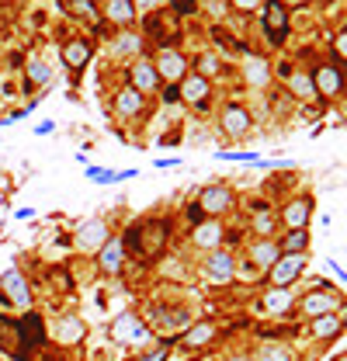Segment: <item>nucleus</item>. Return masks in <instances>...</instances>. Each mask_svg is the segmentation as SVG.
Segmentation results:
<instances>
[{"label": "nucleus", "mask_w": 347, "mask_h": 361, "mask_svg": "<svg viewBox=\"0 0 347 361\" xmlns=\"http://www.w3.org/2000/svg\"><path fill=\"white\" fill-rule=\"evenodd\" d=\"M139 24H143V38H146V42H153L157 49H160V45H177V42H180V35H184L180 17H174L167 7L150 10Z\"/></svg>", "instance_id": "1"}, {"label": "nucleus", "mask_w": 347, "mask_h": 361, "mask_svg": "<svg viewBox=\"0 0 347 361\" xmlns=\"http://www.w3.org/2000/svg\"><path fill=\"white\" fill-rule=\"evenodd\" d=\"M260 31L267 38L271 49H285L288 45V35H292V14L278 3V0H264L260 3Z\"/></svg>", "instance_id": "2"}, {"label": "nucleus", "mask_w": 347, "mask_h": 361, "mask_svg": "<svg viewBox=\"0 0 347 361\" xmlns=\"http://www.w3.org/2000/svg\"><path fill=\"white\" fill-rule=\"evenodd\" d=\"M240 80H243V87L250 90H271L274 87V59L267 52L247 49L240 56Z\"/></svg>", "instance_id": "3"}, {"label": "nucleus", "mask_w": 347, "mask_h": 361, "mask_svg": "<svg viewBox=\"0 0 347 361\" xmlns=\"http://www.w3.org/2000/svg\"><path fill=\"white\" fill-rule=\"evenodd\" d=\"M219 132L222 136H229V139H247L250 132H254V111L240 101V97H229V101H222V108H219Z\"/></svg>", "instance_id": "4"}, {"label": "nucleus", "mask_w": 347, "mask_h": 361, "mask_svg": "<svg viewBox=\"0 0 347 361\" xmlns=\"http://www.w3.org/2000/svg\"><path fill=\"white\" fill-rule=\"evenodd\" d=\"M177 97H180V104H184V108H191V111L205 115V111H212V101H215V84H212L208 77H201V73L187 70V77L177 84Z\"/></svg>", "instance_id": "5"}, {"label": "nucleus", "mask_w": 347, "mask_h": 361, "mask_svg": "<svg viewBox=\"0 0 347 361\" xmlns=\"http://www.w3.org/2000/svg\"><path fill=\"white\" fill-rule=\"evenodd\" d=\"M150 59H153V70H157L160 84H180L191 70V56L180 45H160Z\"/></svg>", "instance_id": "6"}, {"label": "nucleus", "mask_w": 347, "mask_h": 361, "mask_svg": "<svg viewBox=\"0 0 347 361\" xmlns=\"http://www.w3.org/2000/svg\"><path fill=\"white\" fill-rule=\"evenodd\" d=\"M309 77H313V87H316V97H320V104H327V101H341L344 97V66H337V63H316L313 70H309Z\"/></svg>", "instance_id": "7"}, {"label": "nucleus", "mask_w": 347, "mask_h": 361, "mask_svg": "<svg viewBox=\"0 0 347 361\" xmlns=\"http://www.w3.org/2000/svg\"><path fill=\"white\" fill-rule=\"evenodd\" d=\"M205 212V219H226L236 208V191L229 184H205L194 198Z\"/></svg>", "instance_id": "8"}, {"label": "nucleus", "mask_w": 347, "mask_h": 361, "mask_svg": "<svg viewBox=\"0 0 347 361\" xmlns=\"http://www.w3.org/2000/svg\"><path fill=\"white\" fill-rule=\"evenodd\" d=\"M146 108H150V97H143L139 90H132L129 84H122V87L111 94V108H108V115H115L118 122L132 125V122H139V118L146 115Z\"/></svg>", "instance_id": "9"}, {"label": "nucleus", "mask_w": 347, "mask_h": 361, "mask_svg": "<svg viewBox=\"0 0 347 361\" xmlns=\"http://www.w3.org/2000/svg\"><path fill=\"white\" fill-rule=\"evenodd\" d=\"M108 236H111V222H108L104 215H90V219H84V222L77 226L73 247H77L80 254H97V250L108 243Z\"/></svg>", "instance_id": "10"}, {"label": "nucleus", "mask_w": 347, "mask_h": 361, "mask_svg": "<svg viewBox=\"0 0 347 361\" xmlns=\"http://www.w3.org/2000/svg\"><path fill=\"white\" fill-rule=\"evenodd\" d=\"M14 334H17V358H28V351L45 344V323L38 313H24L21 320H14Z\"/></svg>", "instance_id": "11"}, {"label": "nucleus", "mask_w": 347, "mask_h": 361, "mask_svg": "<svg viewBox=\"0 0 347 361\" xmlns=\"http://www.w3.org/2000/svg\"><path fill=\"white\" fill-rule=\"evenodd\" d=\"M125 84H129L132 90H139L143 97H153L157 90L164 87V84H160V77H157V70H153L150 52H146V56H139V59H132V63L125 66Z\"/></svg>", "instance_id": "12"}, {"label": "nucleus", "mask_w": 347, "mask_h": 361, "mask_svg": "<svg viewBox=\"0 0 347 361\" xmlns=\"http://www.w3.org/2000/svg\"><path fill=\"white\" fill-rule=\"evenodd\" d=\"M313 208H316V201H313V194H292L285 205H281V212L274 215L285 229H309V219H313Z\"/></svg>", "instance_id": "13"}, {"label": "nucleus", "mask_w": 347, "mask_h": 361, "mask_svg": "<svg viewBox=\"0 0 347 361\" xmlns=\"http://www.w3.org/2000/svg\"><path fill=\"white\" fill-rule=\"evenodd\" d=\"M299 309H302V316H309V320L327 316V313H337V309H341V292H334L330 285H323V281H320L313 292H306V295H302Z\"/></svg>", "instance_id": "14"}, {"label": "nucleus", "mask_w": 347, "mask_h": 361, "mask_svg": "<svg viewBox=\"0 0 347 361\" xmlns=\"http://www.w3.org/2000/svg\"><path fill=\"white\" fill-rule=\"evenodd\" d=\"M94 38H87V35H73V38H66L63 42V49H59V59H63V66L70 70V73H84L87 66H90V59H94Z\"/></svg>", "instance_id": "15"}, {"label": "nucleus", "mask_w": 347, "mask_h": 361, "mask_svg": "<svg viewBox=\"0 0 347 361\" xmlns=\"http://www.w3.org/2000/svg\"><path fill=\"white\" fill-rule=\"evenodd\" d=\"M0 299L17 306V309H28L31 306V288H28V278L21 268H7L0 274Z\"/></svg>", "instance_id": "16"}, {"label": "nucleus", "mask_w": 347, "mask_h": 361, "mask_svg": "<svg viewBox=\"0 0 347 361\" xmlns=\"http://www.w3.org/2000/svg\"><path fill=\"white\" fill-rule=\"evenodd\" d=\"M146 38H143V31L139 28H125V31H111V38H108V52L115 56V59H139V56H146Z\"/></svg>", "instance_id": "17"}, {"label": "nucleus", "mask_w": 347, "mask_h": 361, "mask_svg": "<svg viewBox=\"0 0 347 361\" xmlns=\"http://www.w3.org/2000/svg\"><path fill=\"white\" fill-rule=\"evenodd\" d=\"M52 77H56L52 63L42 59V56H31V59H24V70H21V84H17V90H21V94H38L42 87L52 84Z\"/></svg>", "instance_id": "18"}, {"label": "nucleus", "mask_w": 347, "mask_h": 361, "mask_svg": "<svg viewBox=\"0 0 347 361\" xmlns=\"http://www.w3.org/2000/svg\"><path fill=\"white\" fill-rule=\"evenodd\" d=\"M201 271H205V278H208V281H215V285H229V281L236 278V257H233V250L219 247V250L205 254Z\"/></svg>", "instance_id": "19"}, {"label": "nucleus", "mask_w": 347, "mask_h": 361, "mask_svg": "<svg viewBox=\"0 0 347 361\" xmlns=\"http://www.w3.org/2000/svg\"><path fill=\"white\" fill-rule=\"evenodd\" d=\"M101 17L104 24H111V31H125L139 24V10L132 0H101Z\"/></svg>", "instance_id": "20"}, {"label": "nucleus", "mask_w": 347, "mask_h": 361, "mask_svg": "<svg viewBox=\"0 0 347 361\" xmlns=\"http://www.w3.org/2000/svg\"><path fill=\"white\" fill-rule=\"evenodd\" d=\"M306 261H309V254H281V257L267 268V281H271L274 288H288V285L306 271Z\"/></svg>", "instance_id": "21"}, {"label": "nucleus", "mask_w": 347, "mask_h": 361, "mask_svg": "<svg viewBox=\"0 0 347 361\" xmlns=\"http://www.w3.org/2000/svg\"><path fill=\"white\" fill-rule=\"evenodd\" d=\"M187 240H191L194 250L212 254V250H219V247L226 243V222H222V219H205V222H198V226L191 229Z\"/></svg>", "instance_id": "22"}, {"label": "nucleus", "mask_w": 347, "mask_h": 361, "mask_svg": "<svg viewBox=\"0 0 347 361\" xmlns=\"http://www.w3.org/2000/svg\"><path fill=\"white\" fill-rule=\"evenodd\" d=\"M171 236V219H150V222H139V243H143V257H157L164 250Z\"/></svg>", "instance_id": "23"}, {"label": "nucleus", "mask_w": 347, "mask_h": 361, "mask_svg": "<svg viewBox=\"0 0 347 361\" xmlns=\"http://www.w3.org/2000/svg\"><path fill=\"white\" fill-rule=\"evenodd\" d=\"M111 337H115L118 344H146V341H150V330H146V323H143L136 313H122V316L111 323Z\"/></svg>", "instance_id": "24"}, {"label": "nucleus", "mask_w": 347, "mask_h": 361, "mask_svg": "<svg viewBox=\"0 0 347 361\" xmlns=\"http://www.w3.org/2000/svg\"><path fill=\"white\" fill-rule=\"evenodd\" d=\"M59 3H63V10H66L73 21L87 24L90 31H104V28H108L104 17H101V0H59Z\"/></svg>", "instance_id": "25"}, {"label": "nucleus", "mask_w": 347, "mask_h": 361, "mask_svg": "<svg viewBox=\"0 0 347 361\" xmlns=\"http://www.w3.org/2000/svg\"><path fill=\"white\" fill-rule=\"evenodd\" d=\"M94 257H97V271L108 274V278H118V274L125 271V261H129L125 250H122V240H118V236H108V243H104Z\"/></svg>", "instance_id": "26"}, {"label": "nucleus", "mask_w": 347, "mask_h": 361, "mask_svg": "<svg viewBox=\"0 0 347 361\" xmlns=\"http://www.w3.org/2000/svg\"><path fill=\"white\" fill-rule=\"evenodd\" d=\"M285 90H288V97H292L295 104H320L309 70H299V66H295V70L288 73V80H285Z\"/></svg>", "instance_id": "27"}, {"label": "nucleus", "mask_w": 347, "mask_h": 361, "mask_svg": "<svg viewBox=\"0 0 347 361\" xmlns=\"http://www.w3.org/2000/svg\"><path fill=\"white\" fill-rule=\"evenodd\" d=\"M341 330H344V306H341L337 313L316 316V320H313V327H309V334H313L316 341H330V337H337Z\"/></svg>", "instance_id": "28"}, {"label": "nucleus", "mask_w": 347, "mask_h": 361, "mask_svg": "<svg viewBox=\"0 0 347 361\" xmlns=\"http://www.w3.org/2000/svg\"><path fill=\"white\" fill-rule=\"evenodd\" d=\"M278 257H281L278 240H254V243H250V257H247V261H250L257 271H267Z\"/></svg>", "instance_id": "29"}, {"label": "nucleus", "mask_w": 347, "mask_h": 361, "mask_svg": "<svg viewBox=\"0 0 347 361\" xmlns=\"http://www.w3.org/2000/svg\"><path fill=\"white\" fill-rule=\"evenodd\" d=\"M191 70L201 73V77H208V80L215 84V77H222V56H219L215 49H205V52H198V56L191 59Z\"/></svg>", "instance_id": "30"}, {"label": "nucleus", "mask_w": 347, "mask_h": 361, "mask_svg": "<svg viewBox=\"0 0 347 361\" xmlns=\"http://www.w3.org/2000/svg\"><path fill=\"white\" fill-rule=\"evenodd\" d=\"M87 327L80 316H59L56 320V341L59 344H77V341H84Z\"/></svg>", "instance_id": "31"}, {"label": "nucleus", "mask_w": 347, "mask_h": 361, "mask_svg": "<svg viewBox=\"0 0 347 361\" xmlns=\"http://www.w3.org/2000/svg\"><path fill=\"white\" fill-rule=\"evenodd\" d=\"M157 327L167 330V334L187 330V327H191V313H187V309H157Z\"/></svg>", "instance_id": "32"}, {"label": "nucleus", "mask_w": 347, "mask_h": 361, "mask_svg": "<svg viewBox=\"0 0 347 361\" xmlns=\"http://www.w3.org/2000/svg\"><path fill=\"white\" fill-rule=\"evenodd\" d=\"M281 254H309V229H285V236L278 240Z\"/></svg>", "instance_id": "33"}, {"label": "nucleus", "mask_w": 347, "mask_h": 361, "mask_svg": "<svg viewBox=\"0 0 347 361\" xmlns=\"http://www.w3.org/2000/svg\"><path fill=\"white\" fill-rule=\"evenodd\" d=\"M267 313H278V316H285L292 306H295V295L288 292V288H271L267 295H264V302H260Z\"/></svg>", "instance_id": "34"}, {"label": "nucleus", "mask_w": 347, "mask_h": 361, "mask_svg": "<svg viewBox=\"0 0 347 361\" xmlns=\"http://www.w3.org/2000/svg\"><path fill=\"white\" fill-rule=\"evenodd\" d=\"M212 337H215V323H198V327H187V330H184V344H187V348H205Z\"/></svg>", "instance_id": "35"}, {"label": "nucleus", "mask_w": 347, "mask_h": 361, "mask_svg": "<svg viewBox=\"0 0 347 361\" xmlns=\"http://www.w3.org/2000/svg\"><path fill=\"white\" fill-rule=\"evenodd\" d=\"M250 361H288L292 358V351L285 348V344H260L254 355H247Z\"/></svg>", "instance_id": "36"}, {"label": "nucleus", "mask_w": 347, "mask_h": 361, "mask_svg": "<svg viewBox=\"0 0 347 361\" xmlns=\"http://www.w3.org/2000/svg\"><path fill=\"white\" fill-rule=\"evenodd\" d=\"M250 229L257 233V240H274L271 233L278 229V219H274L271 212H257V215L250 219Z\"/></svg>", "instance_id": "37"}, {"label": "nucleus", "mask_w": 347, "mask_h": 361, "mask_svg": "<svg viewBox=\"0 0 347 361\" xmlns=\"http://www.w3.org/2000/svg\"><path fill=\"white\" fill-rule=\"evenodd\" d=\"M330 63H337V66L347 63V24H341L337 35L330 38Z\"/></svg>", "instance_id": "38"}, {"label": "nucleus", "mask_w": 347, "mask_h": 361, "mask_svg": "<svg viewBox=\"0 0 347 361\" xmlns=\"http://www.w3.org/2000/svg\"><path fill=\"white\" fill-rule=\"evenodd\" d=\"M167 10H171L174 17H194V14H201V0H167Z\"/></svg>", "instance_id": "39"}, {"label": "nucleus", "mask_w": 347, "mask_h": 361, "mask_svg": "<svg viewBox=\"0 0 347 361\" xmlns=\"http://www.w3.org/2000/svg\"><path fill=\"white\" fill-rule=\"evenodd\" d=\"M219 160H236V164H257V153H247V150H219Z\"/></svg>", "instance_id": "40"}, {"label": "nucleus", "mask_w": 347, "mask_h": 361, "mask_svg": "<svg viewBox=\"0 0 347 361\" xmlns=\"http://www.w3.org/2000/svg\"><path fill=\"white\" fill-rule=\"evenodd\" d=\"M184 222H187V226H191V229H194V226H198V222H205V212H201V205H198V201H194V198H191V201H187V205H184Z\"/></svg>", "instance_id": "41"}, {"label": "nucleus", "mask_w": 347, "mask_h": 361, "mask_svg": "<svg viewBox=\"0 0 347 361\" xmlns=\"http://www.w3.org/2000/svg\"><path fill=\"white\" fill-rule=\"evenodd\" d=\"M226 3H229L236 14H254V10H260L264 0H226Z\"/></svg>", "instance_id": "42"}, {"label": "nucleus", "mask_w": 347, "mask_h": 361, "mask_svg": "<svg viewBox=\"0 0 347 361\" xmlns=\"http://www.w3.org/2000/svg\"><path fill=\"white\" fill-rule=\"evenodd\" d=\"M167 351H171V341L160 344V348H153V351H146L143 358H136V361H167Z\"/></svg>", "instance_id": "43"}, {"label": "nucleus", "mask_w": 347, "mask_h": 361, "mask_svg": "<svg viewBox=\"0 0 347 361\" xmlns=\"http://www.w3.org/2000/svg\"><path fill=\"white\" fill-rule=\"evenodd\" d=\"M157 94H160V101H164V104H180V97H177V84H164Z\"/></svg>", "instance_id": "44"}, {"label": "nucleus", "mask_w": 347, "mask_h": 361, "mask_svg": "<svg viewBox=\"0 0 347 361\" xmlns=\"http://www.w3.org/2000/svg\"><path fill=\"white\" fill-rule=\"evenodd\" d=\"M136 3V10H143V14H150V10H160V7H167V0H132Z\"/></svg>", "instance_id": "45"}, {"label": "nucleus", "mask_w": 347, "mask_h": 361, "mask_svg": "<svg viewBox=\"0 0 347 361\" xmlns=\"http://www.w3.org/2000/svg\"><path fill=\"white\" fill-rule=\"evenodd\" d=\"M278 3H281V7L292 14V10H306V7H313L316 0H278Z\"/></svg>", "instance_id": "46"}, {"label": "nucleus", "mask_w": 347, "mask_h": 361, "mask_svg": "<svg viewBox=\"0 0 347 361\" xmlns=\"http://www.w3.org/2000/svg\"><path fill=\"white\" fill-rule=\"evenodd\" d=\"M0 94H3V97H17L21 90H17V84H14V80H0Z\"/></svg>", "instance_id": "47"}, {"label": "nucleus", "mask_w": 347, "mask_h": 361, "mask_svg": "<svg viewBox=\"0 0 347 361\" xmlns=\"http://www.w3.org/2000/svg\"><path fill=\"white\" fill-rule=\"evenodd\" d=\"M52 129H56V122H49V118H45V122H38V125H35V136H49Z\"/></svg>", "instance_id": "48"}, {"label": "nucleus", "mask_w": 347, "mask_h": 361, "mask_svg": "<svg viewBox=\"0 0 347 361\" xmlns=\"http://www.w3.org/2000/svg\"><path fill=\"white\" fill-rule=\"evenodd\" d=\"M10 3H17V0H0V7H10Z\"/></svg>", "instance_id": "49"}, {"label": "nucleus", "mask_w": 347, "mask_h": 361, "mask_svg": "<svg viewBox=\"0 0 347 361\" xmlns=\"http://www.w3.org/2000/svg\"><path fill=\"white\" fill-rule=\"evenodd\" d=\"M233 361H250V358H247V355H240V358H233Z\"/></svg>", "instance_id": "50"}]
</instances>
